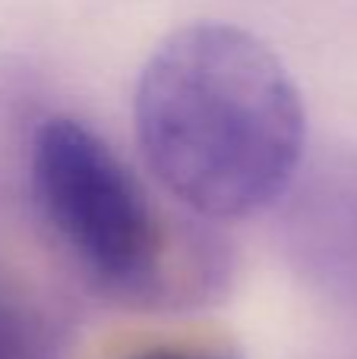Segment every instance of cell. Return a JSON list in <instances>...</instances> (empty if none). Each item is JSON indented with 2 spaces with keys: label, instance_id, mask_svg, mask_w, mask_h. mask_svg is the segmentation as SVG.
<instances>
[{
  "label": "cell",
  "instance_id": "1",
  "mask_svg": "<svg viewBox=\"0 0 357 359\" xmlns=\"http://www.w3.org/2000/svg\"><path fill=\"white\" fill-rule=\"evenodd\" d=\"M145 168L202 221H244L301 177L307 111L278 54L231 22L174 29L133 92Z\"/></svg>",
  "mask_w": 357,
  "mask_h": 359
},
{
  "label": "cell",
  "instance_id": "2",
  "mask_svg": "<svg viewBox=\"0 0 357 359\" xmlns=\"http://www.w3.org/2000/svg\"><path fill=\"white\" fill-rule=\"evenodd\" d=\"M29 202L54 252L108 303L181 309L219 290L221 249L200 227H174L117 151L82 120L54 114L35 126Z\"/></svg>",
  "mask_w": 357,
  "mask_h": 359
},
{
  "label": "cell",
  "instance_id": "3",
  "mask_svg": "<svg viewBox=\"0 0 357 359\" xmlns=\"http://www.w3.org/2000/svg\"><path fill=\"white\" fill-rule=\"evenodd\" d=\"M278 240L297 278L357 325V158L320 164L291 186Z\"/></svg>",
  "mask_w": 357,
  "mask_h": 359
},
{
  "label": "cell",
  "instance_id": "4",
  "mask_svg": "<svg viewBox=\"0 0 357 359\" xmlns=\"http://www.w3.org/2000/svg\"><path fill=\"white\" fill-rule=\"evenodd\" d=\"M70 328L54 299L0 255V359H67Z\"/></svg>",
  "mask_w": 357,
  "mask_h": 359
},
{
  "label": "cell",
  "instance_id": "5",
  "mask_svg": "<svg viewBox=\"0 0 357 359\" xmlns=\"http://www.w3.org/2000/svg\"><path fill=\"white\" fill-rule=\"evenodd\" d=\"M120 359H234L225 350H209V347H187V344H155V347H143Z\"/></svg>",
  "mask_w": 357,
  "mask_h": 359
}]
</instances>
